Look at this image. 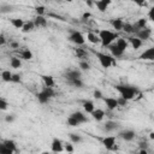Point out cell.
Segmentation results:
<instances>
[{
    "label": "cell",
    "instance_id": "cell-1",
    "mask_svg": "<svg viewBox=\"0 0 154 154\" xmlns=\"http://www.w3.org/2000/svg\"><path fill=\"white\" fill-rule=\"evenodd\" d=\"M114 88L120 94V96L124 97V99H126L128 101L135 99V96H137L140 94V90L136 87L129 85V84H117Z\"/></svg>",
    "mask_w": 154,
    "mask_h": 154
},
{
    "label": "cell",
    "instance_id": "cell-2",
    "mask_svg": "<svg viewBox=\"0 0 154 154\" xmlns=\"http://www.w3.org/2000/svg\"><path fill=\"white\" fill-rule=\"evenodd\" d=\"M99 37H100L102 47H109L113 43V41H116V38H119V35L116 31L102 29V30L99 31Z\"/></svg>",
    "mask_w": 154,
    "mask_h": 154
},
{
    "label": "cell",
    "instance_id": "cell-3",
    "mask_svg": "<svg viewBox=\"0 0 154 154\" xmlns=\"http://www.w3.org/2000/svg\"><path fill=\"white\" fill-rule=\"evenodd\" d=\"M55 93L53 90V88H49V87H45L41 91L37 93L36 97H37V101L40 103H47L52 97H54Z\"/></svg>",
    "mask_w": 154,
    "mask_h": 154
},
{
    "label": "cell",
    "instance_id": "cell-4",
    "mask_svg": "<svg viewBox=\"0 0 154 154\" xmlns=\"http://www.w3.org/2000/svg\"><path fill=\"white\" fill-rule=\"evenodd\" d=\"M69 40L77 45V46H83L85 43V38H84V35L81 32V31H77V30H71L70 31V35H69Z\"/></svg>",
    "mask_w": 154,
    "mask_h": 154
},
{
    "label": "cell",
    "instance_id": "cell-5",
    "mask_svg": "<svg viewBox=\"0 0 154 154\" xmlns=\"http://www.w3.org/2000/svg\"><path fill=\"white\" fill-rule=\"evenodd\" d=\"M96 58L99 59L100 65L102 67H105V69H108V67H111L114 64L113 58L111 55H108V54H105V53H100L99 52V53H96Z\"/></svg>",
    "mask_w": 154,
    "mask_h": 154
},
{
    "label": "cell",
    "instance_id": "cell-6",
    "mask_svg": "<svg viewBox=\"0 0 154 154\" xmlns=\"http://www.w3.org/2000/svg\"><path fill=\"white\" fill-rule=\"evenodd\" d=\"M102 144L106 149L108 150H114L117 149V146H116V136L111 135V136H105L102 138Z\"/></svg>",
    "mask_w": 154,
    "mask_h": 154
},
{
    "label": "cell",
    "instance_id": "cell-7",
    "mask_svg": "<svg viewBox=\"0 0 154 154\" xmlns=\"http://www.w3.org/2000/svg\"><path fill=\"white\" fill-rule=\"evenodd\" d=\"M51 149H52V152L53 153H61L63 150H64V143L61 142V140H59V138H53L52 140V143H51Z\"/></svg>",
    "mask_w": 154,
    "mask_h": 154
},
{
    "label": "cell",
    "instance_id": "cell-8",
    "mask_svg": "<svg viewBox=\"0 0 154 154\" xmlns=\"http://www.w3.org/2000/svg\"><path fill=\"white\" fill-rule=\"evenodd\" d=\"M103 102H105L107 109H109V111H113V109H116L117 107H119V105H118V100H117L116 97H111V96L103 97Z\"/></svg>",
    "mask_w": 154,
    "mask_h": 154
},
{
    "label": "cell",
    "instance_id": "cell-9",
    "mask_svg": "<svg viewBox=\"0 0 154 154\" xmlns=\"http://www.w3.org/2000/svg\"><path fill=\"white\" fill-rule=\"evenodd\" d=\"M135 136H136L135 131H134V130H130V129H128V130H123V131L119 132V137L123 138V140L126 141V142L132 141V140L135 138Z\"/></svg>",
    "mask_w": 154,
    "mask_h": 154
},
{
    "label": "cell",
    "instance_id": "cell-10",
    "mask_svg": "<svg viewBox=\"0 0 154 154\" xmlns=\"http://www.w3.org/2000/svg\"><path fill=\"white\" fill-rule=\"evenodd\" d=\"M140 59L141 60H150L154 61V46L150 48H147L144 52H142L140 54Z\"/></svg>",
    "mask_w": 154,
    "mask_h": 154
},
{
    "label": "cell",
    "instance_id": "cell-11",
    "mask_svg": "<svg viewBox=\"0 0 154 154\" xmlns=\"http://www.w3.org/2000/svg\"><path fill=\"white\" fill-rule=\"evenodd\" d=\"M150 35H152V30H150L148 26L144 28V29H142V30H140V31H137V32L135 34V36H136L137 38H140L141 41L148 40V38L150 37Z\"/></svg>",
    "mask_w": 154,
    "mask_h": 154
},
{
    "label": "cell",
    "instance_id": "cell-12",
    "mask_svg": "<svg viewBox=\"0 0 154 154\" xmlns=\"http://www.w3.org/2000/svg\"><path fill=\"white\" fill-rule=\"evenodd\" d=\"M81 78V71L79 70H69L66 73H65V79L66 81H71V79H78Z\"/></svg>",
    "mask_w": 154,
    "mask_h": 154
},
{
    "label": "cell",
    "instance_id": "cell-13",
    "mask_svg": "<svg viewBox=\"0 0 154 154\" xmlns=\"http://www.w3.org/2000/svg\"><path fill=\"white\" fill-rule=\"evenodd\" d=\"M70 116H71V117H73V118H75L79 124H83V123H87V122H88L87 116H85L83 112H81V111H76V112L71 113Z\"/></svg>",
    "mask_w": 154,
    "mask_h": 154
},
{
    "label": "cell",
    "instance_id": "cell-14",
    "mask_svg": "<svg viewBox=\"0 0 154 154\" xmlns=\"http://www.w3.org/2000/svg\"><path fill=\"white\" fill-rule=\"evenodd\" d=\"M118 128H119V123L113 122V120H108V122H106V123L103 124V130H105L106 132H112V131L117 130Z\"/></svg>",
    "mask_w": 154,
    "mask_h": 154
},
{
    "label": "cell",
    "instance_id": "cell-15",
    "mask_svg": "<svg viewBox=\"0 0 154 154\" xmlns=\"http://www.w3.org/2000/svg\"><path fill=\"white\" fill-rule=\"evenodd\" d=\"M94 5L97 7V10L100 12H105L108 8V6L111 5V1L109 0H99V1H95Z\"/></svg>",
    "mask_w": 154,
    "mask_h": 154
},
{
    "label": "cell",
    "instance_id": "cell-16",
    "mask_svg": "<svg viewBox=\"0 0 154 154\" xmlns=\"http://www.w3.org/2000/svg\"><path fill=\"white\" fill-rule=\"evenodd\" d=\"M109 24H111V25H112V28L116 30V32H117V31L123 30V26H124V22H123L120 18L111 19V20H109Z\"/></svg>",
    "mask_w": 154,
    "mask_h": 154
},
{
    "label": "cell",
    "instance_id": "cell-17",
    "mask_svg": "<svg viewBox=\"0 0 154 154\" xmlns=\"http://www.w3.org/2000/svg\"><path fill=\"white\" fill-rule=\"evenodd\" d=\"M34 23H35L36 28H45V26H47V19L43 16H36L35 19H34Z\"/></svg>",
    "mask_w": 154,
    "mask_h": 154
},
{
    "label": "cell",
    "instance_id": "cell-18",
    "mask_svg": "<svg viewBox=\"0 0 154 154\" xmlns=\"http://www.w3.org/2000/svg\"><path fill=\"white\" fill-rule=\"evenodd\" d=\"M128 41H129V45H131V47L134 49H138L142 46V41L140 38H137L136 36H130L128 38Z\"/></svg>",
    "mask_w": 154,
    "mask_h": 154
},
{
    "label": "cell",
    "instance_id": "cell-19",
    "mask_svg": "<svg viewBox=\"0 0 154 154\" xmlns=\"http://www.w3.org/2000/svg\"><path fill=\"white\" fill-rule=\"evenodd\" d=\"M108 48H109L111 54H112L113 57H116V58L122 57V55H123V53H124V52H123V51H122V49H120V48H119V47H118L116 43H112V45H111Z\"/></svg>",
    "mask_w": 154,
    "mask_h": 154
},
{
    "label": "cell",
    "instance_id": "cell-20",
    "mask_svg": "<svg viewBox=\"0 0 154 154\" xmlns=\"http://www.w3.org/2000/svg\"><path fill=\"white\" fill-rule=\"evenodd\" d=\"M83 109H84L87 113L91 114V113L95 111L94 102H93V101H90V100H85V101H83Z\"/></svg>",
    "mask_w": 154,
    "mask_h": 154
},
{
    "label": "cell",
    "instance_id": "cell-21",
    "mask_svg": "<svg viewBox=\"0 0 154 154\" xmlns=\"http://www.w3.org/2000/svg\"><path fill=\"white\" fill-rule=\"evenodd\" d=\"M91 117H93L94 120H96V122H101V120L105 118V112H103L102 109H100V108H96V109L91 113Z\"/></svg>",
    "mask_w": 154,
    "mask_h": 154
},
{
    "label": "cell",
    "instance_id": "cell-22",
    "mask_svg": "<svg viewBox=\"0 0 154 154\" xmlns=\"http://www.w3.org/2000/svg\"><path fill=\"white\" fill-rule=\"evenodd\" d=\"M116 45H117L123 52H125V49H128V47H129V41L125 40V38H123V37H119V38H117Z\"/></svg>",
    "mask_w": 154,
    "mask_h": 154
},
{
    "label": "cell",
    "instance_id": "cell-23",
    "mask_svg": "<svg viewBox=\"0 0 154 154\" xmlns=\"http://www.w3.org/2000/svg\"><path fill=\"white\" fill-rule=\"evenodd\" d=\"M42 81H43V84L45 87H49V88H53L54 85V78L49 75H42Z\"/></svg>",
    "mask_w": 154,
    "mask_h": 154
},
{
    "label": "cell",
    "instance_id": "cell-24",
    "mask_svg": "<svg viewBox=\"0 0 154 154\" xmlns=\"http://www.w3.org/2000/svg\"><path fill=\"white\" fill-rule=\"evenodd\" d=\"M35 28H36V26H35L34 20H29V22H25V23H24V26L22 28V31H23L24 34H26V32H31Z\"/></svg>",
    "mask_w": 154,
    "mask_h": 154
},
{
    "label": "cell",
    "instance_id": "cell-25",
    "mask_svg": "<svg viewBox=\"0 0 154 154\" xmlns=\"http://www.w3.org/2000/svg\"><path fill=\"white\" fill-rule=\"evenodd\" d=\"M87 40H88L90 43H93V45L101 43L99 35H96V34H94V32H88V34H87Z\"/></svg>",
    "mask_w": 154,
    "mask_h": 154
},
{
    "label": "cell",
    "instance_id": "cell-26",
    "mask_svg": "<svg viewBox=\"0 0 154 154\" xmlns=\"http://www.w3.org/2000/svg\"><path fill=\"white\" fill-rule=\"evenodd\" d=\"M24 20L22 19V18H13V19H11V24H12V26H14L16 29H20L22 30V28L24 26Z\"/></svg>",
    "mask_w": 154,
    "mask_h": 154
},
{
    "label": "cell",
    "instance_id": "cell-27",
    "mask_svg": "<svg viewBox=\"0 0 154 154\" xmlns=\"http://www.w3.org/2000/svg\"><path fill=\"white\" fill-rule=\"evenodd\" d=\"M10 65L13 69H19V67H22V60L19 58H17V57H12L10 59Z\"/></svg>",
    "mask_w": 154,
    "mask_h": 154
},
{
    "label": "cell",
    "instance_id": "cell-28",
    "mask_svg": "<svg viewBox=\"0 0 154 154\" xmlns=\"http://www.w3.org/2000/svg\"><path fill=\"white\" fill-rule=\"evenodd\" d=\"M12 76H13V73L10 70H4L1 72V79L4 82H12Z\"/></svg>",
    "mask_w": 154,
    "mask_h": 154
},
{
    "label": "cell",
    "instance_id": "cell-29",
    "mask_svg": "<svg viewBox=\"0 0 154 154\" xmlns=\"http://www.w3.org/2000/svg\"><path fill=\"white\" fill-rule=\"evenodd\" d=\"M2 144H4L5 147H7L8 149H11L12 152H16V150H17V144H16V142H14L13 140H5V141L2 142Z\"/></svg>",
    "mask_w": 154,
    "mask_h": 154
},
{
    "label": "cell",
    "instance_id": "cell-30",
    "mask_svg": "<svg viewBox=\"0 0 154 154\" xmlns=\"http://www.w3.org/2000/svg\"><path fill=\"white\" fill-rule=\"evenodd\" d=\"M75 53H76L77 58H79L82 60H84L85 58H88V52L85 49H83V48H76L75 49Z\"/></svg>",
    "mask_w": 154,
    "mask_h": 154
},
{
    "label": "cell",
    "instance_id": "cell-31",
    "mask_svg": "<svg viewBox=\"0 0 154 154\" xmlns=\"http://www.w3.org/2000/svg\"><path fill=\"white\" fill-rule=\"evenodd\" d=\"M20 57L24 60H30V59H32V52L29 48H25V49H23L20 52Z\"/></svg>",
    "mask_w": 154,
    "mask_h": 154
},
{
    "label": "cell",
    "instance_id": "cell-32",
    "mask_svg": "<svg viewBox=\"0 0 154 154\" xmlns=\"http://www.w3.org/2000/svg\"><path fill=\"white\" fill-rule=\"evenodd\" d=\"M70 85H72V87H75V88H82L83 87V82H82V79L81 78H78V79H71V81H66Z\"/></svg>",
    "mask_w": 154,
    "mask_h": 154
},
{
    "label": "cell",
    "instance_id": "cell-33",
    "mask_svg": "<svg viewBox=\"0 0 154 154\" xmlns=\"http://www.w3.org/2000/svg\"><path fill=\"white\" fill-rule=\"evenodd\" d=\"M123 31H125L126 34H132V32H134V24H130V23H124Z\"/></svg>",
    "mask_w": 154,
    "mask_h": 154
},
{
    "label": "cell",
    "instance_id": "cell-34",
    "mask_svg": "<svg viewBox=\"0 0 154 154\" xmlns=\"http://www.w3.org/2000/svg\"><path fill=\"white\" fill-rule=\"evenodd\" d=\"M79 69L82 71H88L90 69V64L87 61V60H81L79 61Z\"/></svg>",
    "mask_w": 154,
    "mask_h": 154
},
{
    "label": "cell",
    "instance_id": "cell-35",
    "mask_svg": "<svg viewBox=\"0 0 154 154\" xmlns=\"http://www.w3.org/2000/svg\"><path fill=\"white\" fill-rule=\"evenodd\" d=\"M70 140H71V143H79L82 141V137L77 134H70Z\"/></svg>",
    "mask_w": 154,
    "mask_h": 154
},
{
    "label": "cell",
    "instance_id": "cell-36",
    "mask_svg": "<svg viewBox=\"0 0 154 154\" xmlns=\"http://www.w3.org/2000/svg\"><path fill=\"white\" fill-rule=\"evenodd\" d=\"M67 125H70V126H73V128H75V126H79L81 124H79V123H78L73 117H71V116H70V117L67 118Z\"/></svg>",
    "mask_w": 154,
    "mask_h": 154
},
{
    "label": "cell",
    "instance_id": "cell-37",
    "mask_svg": "<svg viewBox=\"0 0 154 154\" xmlns=\"http://www.w3.org/2000/svg\"><path fill=\"white\" fill-rule=\"evenodd\" d=\"M14 152H12L11 149H8L7 147H5L4 144L0 146V154H13Z\"/></svg>",
    "mask_w": 154,
    "mask_h": 154
},
{
    "label": "cell",
    "instance_id": "cell-38",
    "mask_svg": "<svg viewBox=\"0 0 154 154\" xmlns=\"http://www.w3.org/2000/svg\"><path fill=\"white\" fill-rule=\"evenodd\" d=\"M64 150L66 153H69V154L73 153V146H72V143H65L64 144Z\"/></svg>",
    "mask_w": 154,
    "mask_h": 154
},
{
    "label": "cell",
    "instance_id": "cell-39",
    "mask_svg": "<svg viewBox=\"0 0 154 154\" xmlns=\"http://www.w3.org/2000/svg\"><path fill=\"white\" fill-rule=\"evenodd\" d=\"M117 100H118V105H119V107H124V106H126L128 102H129L126 99H124V97H122V96H119Z\"/></svg>",
    "mask_w": 154,
    "mask_h": 154
},
{
    "label": "cell",
    "instance_id": "cell-40",
    "mask_svg": "<svg viewBox=\"0 0 154 154\" xmlns=\"http://www.w3.org/2000/svg\"><path fill=\"white\" fill-rule=\"evenodd\" d=\"M93 96H94V99H96V100H100V99H103L102 96V93H101V90H99V89H96V90H94V93H93Z\"/></svg>",
    "mask_w": 154,
    "mask_h": 154
},
{
    "label": "cell",
    "instance_id": "cell-41",
    "mask_svg": "<svg viewBox=\"0 0 154 154\" xmlns=\"http://www.w3.org/2000/svg\"><path fill=\"white\" fill-rule=\"evenodd\" d=\"M7 107H8V102L5 99H0V109L5 111V109H7Z\"/></svg>",
    "mask_w": 154,
    "mask_h": 154
},
{
    "label": "cell",
    "instance_id": "cell-42",
    "mask_svg": "<svg viewBox=\"0 0 154 154\" xmlns=\"http://www.w3.org/2000/svg\"><path fill=\"white\" fill-rule=\"evenodd\" d=\"M35 11H36V14L37 16H43V13H45V6H36V8H35Z\"/></svg>",
    "mask_w": 154,
    "mask_h": 154
},
{
    "label": "cell",
    "instance_id": "cell-43",
    "mask_svg": "<svg viewBox=\"0 0 154 154\" xmlns=\"http://www.w3.org/2000/svg\"><path fill=\"white\" fill-rule=\"evenodd\" d=\"M20 75L19 73H13L12 76V83H20Z\"/></svg>",
    "mask_w": 154,
    "mask_h": 154
},
{
    "label": "cell",
    "instance_id": "cell-44",
    "mask_svg": "<svg viewBox=\"0 0 154 154\" xmlns=\"http://www.w3.org/2000/svg\"><path fill=\"white\" fill-rule=\"evenodd\" d=\"M148 18H149L152 22H154V6H152V7L149 8V11H148Z\"/></svg>",
    "mask_w": 154,
    "mask_h": 154
},
{
    "label": "cell",
    "instance_id": "cell-45",
    "mask_svg": "<svg viewBox=\"0 0 154 154\" xmlns=\"http://www.w3.org/2000/svg\"><path fill=\"white\" fill-rule=\"evenodd\" d=\"M14 119H16V116H14V114H7L6 118H5V120H6L7 123H12Z\"/></svg>",
    "mask_w": 154,
    "mask_h": 154
},
{
    "label": "cell",
    "instance_id": "cell-46",
    "mask_svg": "<svg viewBox=\"0 0 154 154\" xmlns=\"http://www.w3.org/2000/svg\"><path fill=\"white\" fill-rule=\"evenodd\" d=\"M140 149H148V144L146 142H140Z\"/></svg>",
    "mask_w": 154,
    "mask_h": 154
},
{
    "label": "cell",
    "instance_id": "cell-47",
    "mask_svg": "<svg viewBox=\"0 0 154 154\" xmlns=\"http://www.w3.org/2000/svg\"><path fill=\"white\" fill-rule=\"evenodd\" d=\"M5 42H6V41H5V36L1 34V35H0V45H1V46H4V45H5Z\"/></svg>",
    "mask_w": 154,
    "mask_h": 154
},
{
    "label": "cell",
    "instance_id": "cell-48",
    "mask_svg": "<svg viewBox=\"0 0 154 154\" xmlns=\"http://www.w3.org/2000/svg\"><path fill=\"white\" fill-rule=\"evenodd\" d=\"M136 154H149V153H148V150H147V149H140Z\"/></svg>",
    "mask_w": 154,
    "mask_h": 154
},
{
    "label": "cell",
    "instance_id": "cell-49",
    "mask_svg": "<svg viewBox=\"0 0 154 154\" xmlns=\"http://www.w3.org/2000/svg\"><path fill=\"white\" fill-rule=\"evenodd\" d=\"M90 16H91V14H90L89 12H84V13H83V16H82V18H83V19H87V18H89Z\"/></svg>",
    "mask_w": 154,
    "mask_h": 154
},
{
    "label": "cell",
    "instance_id": "cell-50",
    "mask_svg": "<svg viewBox=\"0 0 154 154\" xmlns=\"http://www.w3.org/2000/svg\"><path fill=\"white\" fill-rule=\"evenodd\" d=\"M11 47L17 48V47H18V43H17V42H12V43H11Z\"/></svg>",
    "mask_w": 154,
    "mask_h": 154
},
{
    "label": "cell",
    "instance_id": "cell-51",
    "mask_svg": "<svg viewBox=\"0 0 154 154\" xmlns=\"http://www.w3.org/2000/svg\"><path fill=\"white\" fill-rule=\"evenodd\" d=\"M149 138H150V140H154V131H152V132L149 134Z\"/></svg>",
    "mask_w": 154,
    "mask_h": 154
},
{
    "label": "cell",
    "instance_id": "cell-52",
    "mask_svg": "<svg viewBox=\"0 0 154 154\" xmlns=\"http://www.w3.org/2000/svg\"><path fill=\"white\" fill-rule=\"evenodd\" d=\"M87 5H89V6H91V5H93V2H90V1H87Z\"/></svg>",
    "mask_w": 154,
    "mask_h": 154
},
{
    "label": "cell",
    "instance_id": "cell-53",
    "mask_svg": "<svg viewBox=\"0 0 154 154\" xmlns=\"http://www.w3.org/2000/svg\"><path fill=\"white\" fill-rule=\"evenodd\" d=\"M42 154H51V153H48V152H43Z\"/></svg>",
    "mask_w": 154,
    "mask_h": 154
}]
</instances>
